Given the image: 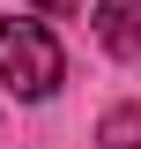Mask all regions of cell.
I'll return each mask as SVG.
<instances>
[{
    "label": "cell",
    "mask_w": 141,
    "mask_h": 149,
    "mask_svg": "<svg viewBox=\"0 0 141 149\" xmlns=\"http://www.w3.org/2000/svg\"><path fill=\"white\" fill-rule=\"evenodd\" d=\"M0 82H8L15 97H30V104L52 97L59 90V45L37 30V22H15V15H8V22H0Z\"/></svg>",
    "instance_id": "obj_1"
},
{
    "label": "cell",
    "mask_w": 141,
    "mask_h": 149,
    "mask_svg": "<svg viewBox=\"0 0 141 149\" xmlns=\"http://www.w3.org/2000/svg\"><path fill=\"white\" fill-rule=\"evenodd\" d=\"M97 37H104V52L134 60L141 52V0H97Z\"/></svg>",
    "instance_id": "obj_2"
},
{
    "label": "cell",
    "mask_w": 141,
    "mask_h": 149,
    "mask_svg": "<svg viewBox=\"0 0 141 149\" xmlns=\"http://www.w3.org/2000/svg\"><path fill=\"white\" fill-rule=\"evenodd\" d=\"M104 149H141V112H111L104 119Z\"/></svg>",
    "instance_id": "obj_3"
},
{
    "label": "cell",
    "mask_w": 141,
    "mask_h": 149,
    "mask_svg": "<svg viewBox=\"0 0 141 149\" xmlns=\"http://www.w3.org/2000/svg\"><path fill=\"white\" fill-rule=\"evenodd\" d=\"M30 8H45V15H67V0H30Z\"/></svg>",
    "instance_id": "obj_4"
}]
</instances>
